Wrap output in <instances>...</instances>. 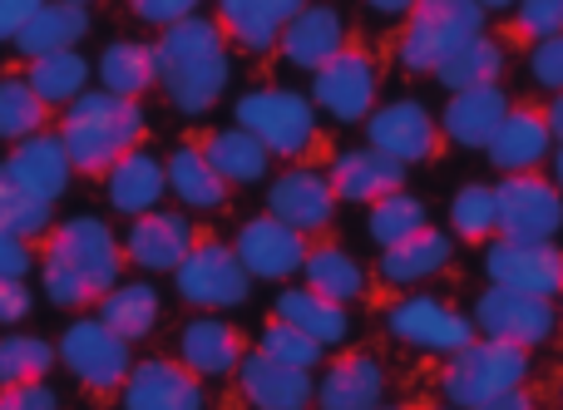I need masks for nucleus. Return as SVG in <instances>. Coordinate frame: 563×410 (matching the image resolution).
<instances>
[{
	"mask_svg": "<svg viewBox=\"0 0 563 410\" xmlns=\"http://www.w3.org/2000/svg\"><path fill=\"white\" fill-rule=\"evenodd\" d=\"M238 129H247L277 158H307L321 144L311 99L297 95V89H277V85L253 89V95L238 99Z\"/></svg>",
	"mask_w": 563,
	"mask_h": 410,
	"instance_id": "39448f33",
	"label": "nucleus"
},
{
	"mask_svg": "<svg viewBox=\"0 0 563 410\" xmlns=\"http://www.w3.org/2000/svg\"><path fill=\"white\" fill-rule=\"evenodd\" d=\"M559 401H563V391H559Z\"/></svg>",
	"mask_w": 563,
	"mask_h": 410,
	"instance_id": "0e129e2a",
	"label": "nucleus"
},
{
	"mask_svg": "<svg viewBox=\"0 0 563 410\" xmlns=\"http://www.w3.org/2000/svg\"><path fill=\"white\" fill-rule=\"evenodd\" d=\"M485 273L495 287L534 292V297H549V302L563 292V253L554 243H509V237H495L485 253Z\"/></svg>",
	"mask_w": 563,
	"mask_h": 410,
	"instance_id": "ddd939ff",
	"label": "nucleus"
},
{
	"mask_svg": "<svg viewBox=\"0 0 563 410\" xmlns=\"http://www.w3.org/2000/svg\"><path fill=\"white\" fill-rule=\"evenodd\" d=\"M440 410H445V406H440ZM450 410H455V406H450Z\"/></svg>",
	"mask_w": 563,
	"mask_h": 410,
	"instance_id": "680f3d73",
	"label": "nucleus"
},
{
	"mask_svg": "<svg viewBox=\"0 0 563 410\" xmlns=\"http://www.w3.org/2000/svg\"><path fill=\"white\" fill-rule=\"evenodd\" d=\"M238 391H243V401L253 410H307L311 376L267 352H243V362H238Z\"/></svg>",
	"mask_w": 563,
	"mask_h": 410,
	"instance_id": "a211bd4d",
	"label": "nucleus"
},
{
	"mask_svg": "<svg viewBox=\"0 0 563 410\" xmlns=\"http://www.w3.org/2000/svg\"><path fill=\"white\" fill-rule=\"evenodd\" d=\"M49 109L40 104V95L25 85V79H0V138L20 144V138L40 134L45 129Z\"/></svg>",
	"mask_w": 563,
	"mask_h": 410,
	"instance_id": "79ce46f5",
	"label": "nucleus"
},
{
	"mask_svg": "<svg viewBox=\"0 0 563 410\" xmlns=\"http://www.w3.org/2000/svg\"><path fill=\"white\" fill-rule=\"evenodd\" d=\"M49 208L45 198L25 193V188L15 184V178L0 168V233H15V237H45L49 233Z\"/></svg>",
	"mask_w": 563,
	"mask_h": 410,
	"instance_id": "ea45409f",
	"label": "nucleus"
},
{
	"mask_svg": "<svg viewBox=\"0 0 563 410\" xmlns=\"http://www.w3.org/2000/svg\"><path fill=\"white\" fill-rule=\"evenodd\" d=\"M238 263L247 267V277H267V282H282V277H297L301 273V257H307V237L291 233L287 223L277 218H247L238 228V243H233Z\"/></svg>",
	"mask_w": 563,
	"mask_h": 410,
	"instance_id": "f3484780",
	"label": "nucleus"
},
{
	"mask_svg": "<svg viewBox=\"0 0 563 410\" xmlns=\"http://www.w3.org/2000/svg\"><path fill=\"white\" fill-rule=\"evenodd\" d=\"M257 352H267V356H277V362H287V366H297V372H311V366L321 362V352L327 346H317L307 332H297V326H287V322H267L263 326V336H257Z\"/></svg>",
	"mask_w": 563,
	"mask_h": 410,
	"instance_id": "c03bdc74",
	"label": "nucleus"
},
{
	"mask_svg": "<svg viewBox=\"0 0 563 410\" xmlns=\"http://www.w3.org/2000/svg\"><path fill=\"white\" fill-rule=\"evenodd\" d=\"M371 10H380V15H400V10H410L416 0H366Z\"/></svg>",
	"mask_w": 563,
	"mask_h": 410,
	"instance_id": "6e6d98bb",
	"label": "nucleus"
},
{
	"mask_svg": "<svg viewBox=\"0 0 563 410\" xmlns=\"http://www.w3.org/2000/svg\"><path fill=\"white\" fill-rule=\"evenodd\" d=\"M366 144L396 164H426L440 154V124L420 99H396V104L366 114Z\"/></svg>",
	"mask_w": 563,
	"mask_h": 410,
	"instance_id": "f8f14e48",
	"label": "nucleus"
},
{
	"mask_svg": "<svg viewBox=\"0 0 563 410\" xmlns=\"http://www.w3.org/2000/svg\"><path fill=\"white\" fill-rule=\"evenodd\" d=\"M450 263V237L440 233V228H416L410 237H400V243L380 247V282L386 287H410V282H426V277H435L440 267Z\"/></svg>",
	"mask_w": 563,
	"mask_h": 410,
	"instance_id": "cd10ccee",
	"label": "nucleus"
},
{
	"mask_svg": "<svg viewBox=\"0 0 563 410\" xmlns=\"http://www.w3.org/2000/svg\"><path fill=\"white\" fill-rule=\"evenodd\" d=\"M549 148H554V134H549V124H544V109H509V114L499 119V129L489 134L485 154H489V164L505 168V174H534L549 158Z\"/></svg>",
	"mask_w": 563,
	"mask_h": 410,
	"instance_id": "5701e85b",
	"label": "nucleus"
},
{
	"mask_svg": "<svg viewBox=\"0 0 563 410\" xmlns=\"http://www.w3.org/2000/svg\"><path fill=\"white\" fill-rule=\"evenodd\" d=\"M525 376H529V352L525 346L475 336L470 346H460V352L450 356L440 386H445V396H450V406L455 410H475V406L495 401V396L515 391V386H525Z\"/></svg>",
	"mask_w": 563,
	"mask_h": 410,
	"instance_id": "423d86ee",
	"label": "nucleus"
},
{
	"mask_svg": "<svg viewBox=\"0 0 563 410\" xmlns=\"http://www.w3.org/2000/svg\"><path fill=\"white\" fill-rule=\"evenodd\" d=\"M341 45H346V15L336 5H301L277 35V55L291 69L327 65Z\"/></svg>",
	"mask_w": 563,
	"mask_h": 410,
	"instance_id": "6ab92c4d",
	"label": "nucleus"
},
{
	"mask_svg": "<svg viewBox=\"0 0 563 410\" xmlns=\"http://www.w3.org/2000/svg\"><path fill=\"white\" fill-rule=\"evenodd\" d=\"M297 10L301 0H218V30L247 55H273L282 25Z\"/></svg>",
	"mask_w": 563,
	"mask_h": 410,
	"instance_id": "4be33fe9",
	"label": "nucleus"
},
{
	"mask_svg": "<svg viewBox=\"0 0 563 410\" xmlns=\"http://www.w3.org/2000/svg\"><path fill=\"white\" fill-rule=\"evenodd\" d=\"M485 35V10L475 0H416L396 40V65L410 75H435L455 49Z\"/></svg>",
	"mask_w": 563,
	"mask_h": 410,
	"instance_id": "20e7f679",
	"label": "nucleus"
},
{
	"mask_svg": "<svg viewBox=\"0 0 563 410\" xmlns=\"http://www.w3.org/2000/svg\"><path fill=\"white\" fill-rule=\"evenodd\" d=\"M554 188H559V193H563V148H559V154H554Z\"/></svg>",
	"mask_w": 563,
	"mask_h": 410,
	"instance_id": "13d9d810",
	"label": "nucleus"
},
{
	"mask_svg": "<svg viewBox=\"0 0 563 410\" xmlns=\"http://www.w3.org/2000/svg\"><path fill=\"white\" fill-rule=\"evenodd\" d=\"M0 410H59V396L45 381L25 386H0Z\"/></svg>",
	"mask_w": 563,
	"mask_h": 410,
	"instance_id": "49530a36",
	"label": "nucleus"
},
{
	"mask_svg": "<svg viewBox=\"0 0 563 410\" xmlns=\"http://www.w3.org/2000/svg\"><path fill=\"white\" fill-rule=\"evenodd\" d=\"M499 75H505V45H495L489 35L470 40L465 49H455V55L435 69V79L450 89V95L479 89V85H499Z\"/></svg>",
	"mask_w": 563,
	"mask_h": 410,
	"instance_id": "e433bc0d",
	"label": "nucleus"
},
{
	"mask_svg": "<svg viewBox=\"0 0 563 410\" xmlns=\"http://www.w3.org/2000/svg\"><path fill=\"white\" fill-rule=\"evenodd\" d=\"M529 69H534V79L544 89H563V35H554V40H539L534 45V59H529Z\"/></svg>",
	"mask_w": 563,
	"mask_h": 410,
	"instance_id": "09e8293b",
	"label": "nucleus"
},
{
	"mask_svg": "<svg viewBox=\"0 0 563 410\" xmlns=\"http://www.w3.org/2000/svg\"><path fill=\"white\" fill-rule=\"evenodd\" d=\"M178 356H184V366L198 381H203V376H228L243 362V336L228 322H218V317H194V322L178 332Z\"/></svg>",
	"mask_w": 563,
	"mask_h": 410,
	"instance_id": "bb28decb",
	"label": "nucleus"
},
{
	"mask_svg": "<svg viewBox=\"0 0 563 410\" xmlns=\"http://www.w3.org/2000/svg\"><path fill=\"white\" fill-rule=\"evenodd\" d=\"M99 85H104V95L139 99L144 89H154V49L139 40H114L99 55Z\"/></svg>",
	"mask_w": 563,
	"mask_h": 410,
	"instance_id": "c9c22d12",
	"label": "nucleus"
},
{
	"mask_svg": "<svg viewBox=\"0 0 563 410\" xmlns=\"http://www.w3.org/2000/svg\"><path fill=\"white\" fill-rule=\"evenodd\" d=\"M380 391H386V372H380L376 356L346 352L311 386V406L317 410H371V406H380Z\"/></svg>",
	"mask_w": 563,
	"mask_h": 410,
	"instance_id": "412c9836",
	"label": "nucleus"
},
{
	"mask_svg": "<svg viewBox=\"0 0 563 410\" xmlns=\"http://www.w3.org/2000/svg\"><path fill=\"white\" fill-rule=\"evenodd\" d=\"M327 188L331 198H346V203H376V198L406 188V164L376 154V148H351V154H341L331 164Z\"/></svg>",
	"mask_w": 563,
	"mask_h": 410,
	"instance_id": "393cba45",
	"label": "nucleus"
},
{
	"mask_svg": "<svg viewBox=\"0 0 563 410\" xmlns=\"http://www.w3.org/2000/svg\"><path fill=\"white\" fill-rule=\"evenodd\" d=\"M85 30H89L85 5L45 0V5H40L35 15L25 20V30H20L10 45H15L25 59H40V55H59V49H75L79 40H85Z\"/></svg>",
	"mask_w": 563,
	"mask_h": 410,
	"instance_id": "c756f323",
	"label": "nucleus"
},
{
	"mask_svg": "<svg viewBox=\"0 0 563 410\" xmlns=\"http://www.w3.org/2000/svg\"><path fill=\"white\" fill-rule=\"evenodd\" d=\"M35 267V253H30L25 237L0 233V277H25Z\"/></svg>",
	"mask_w": 563,
	"mask_h": 410,
	"instance_id": "3c124183",
	"label": "nucleus"
},
{
	"mask_svg": "<svg viewBox=\"0 0 563 410\" xmlns=\"http://www.w3.org/2000/svg\"><path fill=\"white\" fill-rule=\"evenodd\" d=\"M563 228V193L549 178L534 174H509L495 184V237L509 243H554Z\"/></svg>",
	"mask_w": 563,
	"mask_h": 410,
	"instance_id": "6e6552de",
	"label": "nucleus"
},
{
	"mask_svg": "<svg viewBox=\"0 0 563 410\" xmlns=\"http://www.w3.org/2000/svg\"><path fill=\"white\" fill-rule=\"evenodd\" d=\"M164 184L184 198L188 208H223L228 203V184L208 168V158L198 154V144H178L164 164Z\"/></svg>",
	"mask_w": 563,
	"mask_h": 410,
	"instance_id": "f704fd0d",
	"label": "nucleus"
},
{
	"mask_svg": "<svg viewBox=\"0 0 563 410\" xmlns=\"http://www.w3.org/2000/svg\"><path fill=\"white\" fill-rule=\"evenodd\" d=\"M174 282H178V297H184L188 307L223 312V307L247 302V282H253V277H247V267L238 263L233 243H223V237H213V233L198 228L188 257L174 267Z\"/></svg>",
	"mask_w": 563,
	"mask_h": 410,
	"instance_id": "0eeeda50",
	"label": "nucleus"
},
{
	"mask_svg": "<svg viewBox=\"0 0 563 410\" xmlns=\"http://www.w3.org/2000/svg\"><path fill=\"white\" fill-rule=\"evenodd\" d=\"M148 49H154V85H164L168 104L184 114H208L228 89L233 69H228V40L218 20L188 15L178 25H164V35Z\"/></svg>",
	"mask_w": 563,
	"mask_h": 410,
	"instance_id": "f03ea898",
	"label": "nucleus"
},
{
	"mask_svg": "<svg viewBox=\"0 0 563 410\" xmlns=\"http://www.w3.org/2000/svg\"><path fill=\"white\" fill-rule=\"evenodd\" d=\"M124 410H203V381L184 362L148 356V362L129 366Z\"/></svg>",
	"mask_w": 563,
	"mask_h": 410,
	"instance_id": "dca6fc26",
	"label": "nucleus"
},
{
	"mask_svg": "<svg viewBox=\"0 0 563 410\" xmlns=\"http://www.w3.org/2000/svg\"><path fill=\"white\" fill-rule=\"evenodd\" d=\"M59 362L69 366V376L75 381H85L89 391H119L129 376V342H119L114 332H109L99 317H79V322L65 326V336H59Z\"/></svg>",
	"mask_w": 563,
	"mask_h": 410,
	"instance_id": "9b49d317",
	"label": "nucleus"
},
{
	"mask_svg": "<svg viewBox=\"0 0 563 410\" xmlns=\"http://www.w3.org/2000/svg\"><path fill=\"white\" fill-rule=\"evenodd\" d=\"M99 322H104L119 342H144L158 326V292L148 282H114L99 297Z\"/></svg>",
	"mask_w": 563,
	"mask_h": 410,
	"instance_id": "72a5a7b5",
	"label": "nucleus"
},
{
	"mask_svg": "<svg viewBox=\"0 0 563 410\" xmlns=\"http://www.w3.org/2000/svg\"><path fill=\"white\" fill-rule=\"evenodd\" d=\"M40 5H45V0H0V40H15Z\"/></svg>",
	"mask_w": 563,
	"mask_h": 410,
	"instance_id": "603ef678",
	"label": "nucleus"
},
{
	"mask_svg": "<svg viewBox=\"0 0 563 410\" xmlns=\"http://www.w3.org/2000/svg\"><path fill=\"white\" fill-rule=\"evenodd\" d=\"M386 326H390V336H396V342L426 346V352H445V356H455L460 346H470L479 336L475 322H470V317H460V312H450L440 297H406V302L390 307Z\"/></svg>",
	"mask_w": 563,
	"mask_h": 410,
	"instance_id": "2eb2a0df",
	"label": "nucleus"
},
{
	"mask_svg": "<svg viewBox=\"0 0 563 410\" xmlns=\"http://www.w3.org/2000/svg\"><path fill=\"white\" fill-rule=\"evenodd\" d=\"M544 124H549V134H554V144H563V89L544 104Z\"/></svg>",
	"mask_w": 563,
	"mask_h": 410,
	"instance_id": "5fc2aeb1",
	"label": "nucleus"
},
{
	"mask_svg": "<svg viewBox=\"0 0 563 410\" xmlns=\"http://www.w3.org/2000/svg\"><path fill=\"white\" fill-rule=\"evenodd\" d=\"M515 35L519 40L563 35V0H515Z\"/></svg>",
	"mask_w": 563,
	"mask_h": 410,
	"instance_id": "a18cd8bd",
	"label": "nucleus"
},
{
	"mask_svg": "<svg viewBox=\"0 0 563 410\" xmlns=\"http://www.w3.org/2000/svg\"><path fill=\"white\" fill-rule=\"evenodd\" d=\"M371 410H400V406H371Z\"/></svg>",
	"mask_w": 563,
	"mask_h": 410,
	"instance_id": "052dcab7",
	"label": "nucleus"
},
{
	"mask_svg": "<svg viewBox=\"0 0 563 410\" xmlns=\"http://www.w3.org/2000/svg\"><path fill=\"white\" fill-rule=\"evenodd\" d=\"M148 119L139 109V99H119L104 95V89H85L65 104V119H59V144H65V158L75 174H109L129 148H139Z\"/></svg>",
	"mask_w": 563,
	"mask_h": 410,
	"instance_id": "7ed1b4c3",
	"label": "nucleus"
},
{
	"mask_svg": "<svg viewBox=\"0 0 563 410\" xmlns=\"http://www.w3.org/2000/svg\"><path fill=\"white\" fill-rule=\"evenodd\" d=\"M55 366V346L45 336H0V386L45 381Z\"/></svg>",
	"mask_w": 563,
	"mask_h": 410,
	"instance_id": "a19ab883",
	"label": "nucleus"
},
{
	"mask_svg": "<svg viewBox=\"0 0 563 410\" xmlns=\"http://www.w3.org/2000/svg\"><path fill=\"white\" fill-rule=\"evenodd\" d=\"M30 307H35V297H30L25 277H0V326L25 322Z\"/></svg>",
	"mask_w": 563,
	"mask_h": 410,
	"instance_id": "8fccbe9b",
	"label": "nucleus"
},
{
	"mask_svg": "<svg viewBox=\"0 0 563 410\" xmlns=\"http://www.w3.org/2000/svg\"><path fill=\"white\" fill-rule=\"evenodd\" d=\"M119 267H124V253H119V237L109 233V223L79 213L69 223L49 228L45 233V257H40V282H45V297L55 307H89L119 282Z\"/></svg>",
	"mask_w": 563,
	"mask_h": 410,
	"instance_id": "f257e3e1",
	"label": "nucleus"
},
{
	"mask_svg": "<svg viewBox=\"0 0 563 410\" xmlns=\"http://www.w3.org/2000/svg\"><path fill=\"white\" fill-rule=\"evenodd\" d=\"M65 5H89V0H65Z\"/></svg>",
	"mask_w": 563,
	"mask_h": 410,
	"instance_id": "bf43d9fd",
	"label": "nucleus"
},
{
	"mask_svg": "<svg viewBox=\"0 0 563 410\" xmlns=\"http://www.w3.org/2000/svg\"><path fill=\"white\" fill-rule=\"evenodd\" d=\"M85 79H89V65L85 55H75V49H59V55H40L30 59L25 69V85L40 95V104H69L75 95H85Z\"/></svg>",
	"mask_w": 563,
	"mask_h": 410,
	"instance_id": "4c0bfd02",
	"label": "nucleus"
},
{
	"mask_svg": "<svg viewBox=\"0 0 563 410\" xmlns=\"http://www.w3.org/2000/svg\"><path fill=\"white\" fill-rule=\"evenodd\" d=\"M104 188H109V208H114V213L139 218V213H148V208H158V198L168 193L164 164H158L154 154H144V148H129L104 174Z\"/></svg>",
	"mask_w": 563,
	"mask_h": 410,
	"instance_id": "c85d7f7f",
	"label": "nucleus"
},
{
	"mask_svg": "<svg viewBox=\"0 0 563 410\" xmlns=\"http://www.w3.org/2000/svg\"><path fill=\"white\" fill-rule=\"evenodd\" d=\"M475 332L489 336V342H509V346H539L554 336L559 326V307L549 297L534 292H515V287H489L475 302Z\"/></svg>",
	"mask_w": 563,
	"mask_h": 410,
	"instance_id": "9d476101",
	"label": "nucleus"
},
{
	"mask_svg": "<svg viewBox=\"0 0 563 410\" xmlns=\"http://www.w3.org/2000/svg\"><path fill=\"white\" fill-rule=\"evenodd\" d=\"M376 89H380L376 59L361 45H341L327 65L311 69V104H321L331 119H341V124L366 119L371 109H376Z\"/></svg>",
	"mask_w": 563,
	"mask_h": 410,
	"instance_id": "1a4fd4ad",
	"label": "nucleus"
},
{
	"mask_svg": "<svg viewBox=\"0 0 563 410\" xmlns=\"http://www.w3.org/2000/svg\"><path fill=\"white\" fill-rule=\"evenodd\" d=\"M198 154L208 158V168L223 184H257L267 174V158H273L247 129H213L198 138Z\"/></svg>",
	"mask_w": 563,
	"mask_h": 410,
	"instance_id": "2f4dec72",
	"label": "nucleus"
},
{
	"mask_svg": "<svg viewBox=\"0 0 563 410\" xmlns=\"http://www.w3.org/2000/svg\"><path fill=\"white\" fill-rule=\"evenodd\" d=\"M450 228H455L465 243H485V237H495V188L489 184L460 188L455 203H450Z\"/></svg>",
	"mask_w": 563,
	"mask_h": 410,
	"instance_id": "37998d69",
	"label": "nucleus"
},
{
	"mask_svg": "<svg viewBox=\"0 0 563 410\" xmlns=\"http://www.w3.org/2000/svg\"><path fill=\"white\" fill-rule=\"evenodd\" d=\"M198 5H203V0H129V10H134L144 25H178V20H188Z\"/></svg>",
	"mask_w": 563,
	"mask_h": 410,
	"instance_id": "de8ad7c7",
	"label": "nucleus"
},
{
	"mask_svg": "<svg viewBox=\"0 0 563 410\" xmlns=\"http://www.w3.org/2000/svg\"><path fill=\"white\" fill-rule=\"evenodd\" d=\"M426 223H430L426 203H420V198H410L406 188H400V193H386V198H376V203H371L366 233H371V243L390 247V243H400V237H410V233H416V228H426Z\"/></svg>",
	"mask_w": 563,
	"mask_h": 410,
	"instance_id": "58836bf2",
	"label": "nucleus"
},
{
	"mask_svg": "<svg viewBox=\"0 0 563 410\" xmlns=\"http://www.w3.org/2000/svg\"><path fill=\"white\" fill-rule=\"evenodd\" d=\"M475 410H539V401L525 391V386H515V391L495 396V401H485V406H475Z\"/></svg>",
	"mask_w": 563,
	"mask_h": 410,
	"instance_id": "864d4df0",
	"label": "nucleus"
},
{
	"mask_svg": "<svg viewBox=\"0 0 563 410\" xmlns=\"http://www.w3.org/2000/svg\"><path fill=\"white\" fill-rule=\"evenodd\" d=\"M559 317H563V307H559Z\"/></svg>",
	"mask_w": 563,
	"mask_h": 410,
	"instance_id": "e2e57ef3",
	"label": "nucleus"
},
{
	"mask_svg": "<svg viewBox=\"0 0 563 410\" xmlns=\"http://www.w3.org/2000/svg\"><path fill=\"white\" fill-rule=\"evenodd\" d=\"M475 5H479V10H509L515 0H475Z\"/></svg>",
	"mask_w": 563,
	"mask_h": 410,
	"instance_id": "4d7b16f0",
	"label": "nucleus"
},
{
	"mask_svg": "<svg viewBox=\"0 0 563 410\" xmlns=\"http://www.w3.org/2000/svg\"><path fill=\"white\" fill-rule=\"evenodd\" d=\"M194 237H198V223L188 213H164V208H148V213H139L134 223H129L119 253H124V263L144 267V273H174V267L188 257Z\"/></svg>",
	"mask_w": 563,
	"mask_h": 410,
	"instance_id": "4468645a",
	"label": "nucleus"
},
{
	"mask_svg": "<svg viewBox=\"0 0 563 410\" xmlns=\"http://www.w3.org/2000/svg\"><path fill=\"white\" fill-rule=\"evenodd\" d=\"M331 213H336V198H331L327 178L311 174V168H291V174H282L273 188H267V218H277V223H287L291 233H321V228L331 223Z\"/></svg>",
	"mask_w": 563,
	"mask_h": 410,
	"instance_id": "aec40b11",
	"label": "nucleus"
},
{
	"mask_svg": "<svg viewBox=\"0 0 563 410\" xmlns=\"http://www.w3.org/2000/svg\"><path fill=\"white\" fill-rule=\"evenodd\" d=\"M509 95L499 85H479V89H460L450 95L445 114H440V134L455 138L460 148H485L489 134L499 129V119L509 114Z\"/></svg>",
	"mask_w": 563,
	"mask_h": 410,
	"instance_id": "a878e982",
	"label": "nucleus"
},
{
	"mask_svg": "<svg viewBox=\"0 0 563 410\" xmlns=\"http://www.w3.org/2000/svg\"><path fill=\"white\" fill-rule=\"evenodd\" d=\"M301 277H307V287L317 297H327V302H356L361 292H366V273H361V263L346 253V247L336 243H317L307 247V257H301Z\"/></svg>",
	"mask_w": 563,
	"mask_h": 410,
	"instance_id": "473e14b6",
	"label": "nucleus"
},
{
	"mask_svg": "<svg viewBox=\"0 0 563 410\" xmlns=\"http://www.w3.org/2000/svg\"><path fill=\"white\" fill-rule=\"evenodd\" d=\"M0 168H5V174L15 178L25 193L45 198V203H55V198L69 188V174H75V168H69V158H65L59 134H45V129H40V134H30V138H20Z\"/></svg>",
	"mask_w": 563,
	"mask_h": 410,
	"instance_id": "b1692460",
	"label": "nucleus"
},
{
	"mask_svg": "<svg viewBox=\"0 0 563 410\" xmlns=\"http://www.w3.org/2000/svg\"><path fill=\"white\" fill-rule=\"evenodd\" d=\"M273 317L287 326H297V332H307L317 346H336V342H346V332H351L346 307L317 297L311 287H287V292L273 302Z\"/></svg>",
	"mask_w": 563,
	"mask_h": 410,
	"instance_id": "7c9ffc66",
	"label": "nucleus"
}]
</instances>
